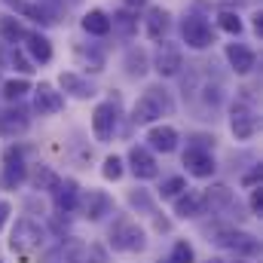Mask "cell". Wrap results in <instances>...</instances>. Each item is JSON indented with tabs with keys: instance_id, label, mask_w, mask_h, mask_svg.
Returning a JSON list of instances; mask_svg holds the SVG:
<instances>
[{
	"instance_id": "obj_1",
	"label": "cell",
	"mask_w": 263,
	"mask_h": 263,
	"mask_svg": "<svg viewBox=\"0 0 263 263\" xmlns=\"http://www.w3.org/2000/svg\"><path fill=\"white\" fill-rule=\"evenodd\" d=\"M162 110H165V114L172 110V98H168L162 89H156V86H153V89H147V92H144V95L135 101L132 120L144 126V123H153L156 117H162Z\"/></svg>"
},
{
	"instance_id": "obj_2",
	"label": "cell",
	"mask_w": 263,
	"mask_h": 263,
	"mask_svg": "<svg viewBox=\"0 0 263 263\" xmlns=\"http://www.w3.org/2000/svg\"><path fill=\"white\" fill-rule=\"evenodd\" d=\"M184 43L193 46V49H205V46H211V43H214V31H211V25H208L205 18H199V15H190V18L184 22Z\"/></svg>"
},
{
	"instance_id": "obj_3",
	"label": "cell",
	"mask_w": 263,
	"mask_h": 263,
	"mask_svg": "<svg viewBox=\"0 0 263 263\" xmlns=\"http://www.w3.org/2000/svg\"><path fill=\"white\" fill-rule=\"evenodd\" d=\"M110 239H114V245L117 248H123V251H135V248H144V233L129 223V220H120L117 227H114V233H110Z\"/></svg>"
},
{
	"instance_id": "obj_4",
	"label": "cell",
	"mask_w": 263,
	"mask_h": 263,
	"mask_svg": "<svg viewBox=\"0 0 263 263\" xmlns=\"http://www.w3.org/2000/svg\"><path fill=\"white\" fill-rule=\"evenodd\" d=\"M43 242V230L34 223V220H28V217H22L18 223H15V230H12V248H34V245H40Z\"/></svg>"
},
{
	"instance_id": "obj_5",
	"label": "cell",
	"mask_w": 263,
	"mask_h": 263,
	"mask_svg": "<svg viewBox=\"0 0 263 263\" xmlns=\"http://www.w3.org/2000/svg\"><path fill=\"white\" fill-rule=\"evenodd\" d=\"M114 129H117V110H114V104H98L95 114H92V132H95V138L107 141L114 135Z\"/></svg>"
},
{
	"instance_id": "obj_6",
	"label": "cell",
	"mask_w": 263,
	"mask_h": 263,
	"mask_svg": "<svg viewBox=\"0 0 263 263\" xmlns=\"http://www.w3.org/2000/svg\"><path fill=\"white\" fill-rule=\"evenodd\" d=\"M230 126H233V135H236L239 141H248V138L257 132V120H254V114L239 101V104H233V120H230Z\"/></svg>"
},
{
	"instance_id": "obj_7",
	"label": "cell",
	"mask_w": 263,
	"mask_h": 263,
	"mask_svg": "<svg viewBox=\"0 0 263 263\" xmlns=\"http://www.w3.org/2000/svg\"><path fill=\"white\" fill-rule=\"evenodd\" d=\"M129 162H132V172H135L141 181L156 178V159L150 156V150H147V147H132Z\"/></svg>"
},
{
	"instance_id": "obj_8",
	"label": "cell",
	"mask_w": 263,
	"mask_h": 263,
	"mask_svg": "<svg viewBox=\"0 0 263 263\" xmlns=\"http://www.w3.org/2000/svg\"><path fill=\"white\" fill-rule=\"evenodd\" d=\"M184 165H187V172L196 175V178H208V175L214 172V159H211V153H205V150H187V153H184Z\"/></svg>"
},
{
	"instance_id": "obj_9",
	"label": "cell",
	"mask_w": 263,
	"mask_h": 263,
	"mask_svg": "<svg viewBox=\"0 0 263 263\" xmlns=\"http://www.w3.org/2000/svg\"><path fill=\"white\" fill-rule=\"evenodd\" d=\"M178 67H181V49L172 43H162L156 52V70L162 77H172V73H178Z\"/></svg>"
},
{
	"instance_id": "obj_10",
	"label": "cell",
	"mask_w": 263,
	"mask_h": 263,
	"mask_svg": "<svg viewBox=\"0 0 263 263\" xmlns=\"http://www.w3.org/2000/svg\"><path fill=\"white\" fill-rule=\"evenodd\" d=\"M34 107H37L40 114H59V110L65 107V98H62V92H55L52 86H40V89H37V98H34Z\"/></svg>"
},
{
	"instance_id": "obj_11",
	"label": "cell",
	"mask_w": 263,
	"mask_h": 263,
	"mask_svg": "<svg viewBox=\"0 0 263 263\" xmlns=\"http://www.w3.org/2000/svg\"><path fill=\"white\" fill-rule=\"evenodd\" d=\"M227 59H230V65L236 67L239 73L254 70V62H257V55H254L248 46H242V43H230V46H227Z\"/></svg>"
},
{
	"instance_id": "obj_12",
	"label": "cell",
	"mask_w": 263,
	"mask_h": 263,
	"mask_svg": "<svg viewBox=\"0 0 263 263\" xmlns=\"http://www.w3.org/2000/svg\"><path fill=\"white\" fill-rule=\"evenodd\" d=\"M147 141H150V147H153V150L172 153V150L178 147V132L172 129V126H156V129H150Z\"/></svg>"
},
{
	"instance_id": "obj_13",
	"label": "cell",
	"mask_w": 263,
	"mask_h": 263,
	"mask_svg": "<svg viewBox=\"0 0 263 263\" xmlns=\"http://www.w3.org/2000/svg\"><path fill=\"white\" fill-rule=\"evenodd\" d=\"M22 178H25L22 156H18L15 150H9V153H6V172H3L0 184H3V187H12V184H22Z\"/></svg>"
},
{
	"instance_id": "obj_14",
	"label": "cell",
	"mask_w": 263,
	"mask_h": 263,
	"mask_svg": "<svg viewBox=\"0 0 263 263\" xmlns=\"http://www.w3.org/2000/svg\"><path fill=\"white\" fill-rule=\"evenodd\" d=\"M175 211H178L181 217H196V214L205 211V199H202V193H196V190H187V196L178 199Z\"/></svg>"
},
{
	"instance_id": "obj_15",
	"label": "cell",
	"mask_w": 263,
	"mask_h": 263,
	"mask_svg": "<svg viewBox=\"0 0 263 263\" xmlns=\"http://www.w3.org/2000/svg\"><path fill=\"white\" fill-rule=\"evenodd\" d=\"M217 242L220 245H230L239 254H257V242L251 236H245V233H223V239H217Z\"/></svg>"
},
{
	"instance_id": "obj_16",
	"label": "cell",
	"mask_w": 263,
	"mask_h": 263,
	"mask_svg": "<svg viewBox=\"0 0 263 263\" xmlns=\"http://www.w3.org/2000/svg\"><path fill=\"white\" fill-rule=\"evenodd\" d=\"M165 28H168V12L165 9H150L147 12V37L150 40H159L162 34H165Z\"/></svg>"
},
{
	"instance_id": "obj_17",
	"label": "cell",
	"mask_w": 263,
	"mask_h": 263,
	"mask_svg": "<svg viewBox=\"0 0 263 263\" xmlns=\"http://www.w3.org/2000/svg\"><path fill=\"white\" fill-rule=\"evenodd\" d=\"M83 28H86L89 34H95V37H104V34L110 31V18H107L101 9H92V12L83 15Z\"/></svg>"
},
{
	"instance_id": "obj_18",
	"label": "cell",
	"mask_w": 263,
	"mask_h": 263,
	"mask_svg": "<svg viewBox=\"0 0 263 263\" xmlns=\"http://www.w3.org/2000/svg\"><path fill=\"white\" fill-rule=\"evenodd\" d=\"M55 199H59V208H62V211H73V208H77V199H80L77 184H73V181L59 184V187H55Z\"/></svg>"
},
{
	"instance_id": "obj_19",
	"label": "cell",
	"mask_w": 263,
	"mask_h": 263,
	"mask_svg": "<svg viewBox=\"0 0 263 263\" xmlns=\"http://www.w3.org/2000/svg\"><path fill=\"white\" fill-rule=\"evenodd\" d=\"M25 129H28L25 114H18V110H6V114H0V132H3V135H15V132H25Z\"/></svg>"
},
{
	"instance_id": "obj_20",
	"label": "cell",
	"mask_w": 263,
	"mask_h": 263,
	"mask_svg": "<svg viewBox=\"0 0 263 263\" xmlns=\"http://www.w3.org/2000/svg\"><path fill=\"white\" fill-rule=\"evenodd\" d=\"M28 52H31L37 62H49V59H52V46H49V40L40 37V34H31V37H28Z\"/></svg>"
},
{
	"instance_id": "obj_21",
	"label": "cell",
	"mask_w": 263,
	"mask_h": 263,
	"mask_svg": "<svg viewBox=\"0 0 263 263\" xmlns=\"http://www.w3.org/2000/svg\"><path fill=\"white\" fill-rule=\"evenodd\" d=\"M9 9H15L18 15H25V18H31V22H46V15H43V9L40 6H34V3H28V0H3Z\"/></svg>"
},
{
	"instance_id": "obj_22",
	"label": "cell",
	"mask_w": 263,
	"mask_h": 263,
	"mask_svg": "<svg viewBox=\"0 0 263 263\" xmlns=\"http://www.w3.org/2000/svg\"><path fill=\"white\" fill-rule=\"evenodd\" d=\"M107 208H110V199L104 196V193H89L86 196V211H89L92 220H98L101 214H107Z\"/></svg>"
},
{
	"instance_id": "obj_23",
	"label": "cell",
	"mask_w": 263,
	"mask_h": 263,
	"mask_svg": "<svg viewBox=\"0 0 263 263\" xmlns=\"http://www.w3.org/2000/svg\"><path fill=\"white\" fill-rule=\"evenodd\" d=\"M62 86L70 89L77 98H89V95H95V92H92V86H89V83H83L77 73H62Z\"/></svg>"
},
{
	"instance_id": "obj_24",
	"label": "cell",
	"mask_w": 263,
	"mask_h": 263,
	"mask_svg": "<svg viewBox=\"0 0 263 263\" xmlns=\"http://www.w3.org/2000/svg\"><path fill=\"white\" fill-rule=\"evenodd\" d=\"M202 199H205V205H211V208H223V205L233 202V193H230L227 187H211L208 193H202Z\"/></svg>"
},
{
	"instance_id": "obj_25",
	"label": "cell",
	"mask_w": 263,
	"mask_h": 263,
	"mask_svg": "<svg viewBox=\"0 0 263 263\" xmlns=\"http://www.w3.org/2000/svg\"><path fill=\"white\" fill-rule=\"evenodd\" d=\"M28 89H31V86H28V80H9V83L3 86V95H6L9 101H15V98H22Z\"/></svg>"
},
{
	"instance_id": "obj_26",
	"label": "cell",
	"mask_w": 263,
	"mask_h": 263,
	"mask_svg": "<svg viewBox=\"0 0 263 263\" xmlns=\"http://www.w3.org/2000/svg\"><path fill=\"white\" fill-rule=\"evenodd\" d=\"M126 65H129V73H138V77H141V73L147 70V59H144L141 49H132L129 59H126Z\"/></svg>"
},
{
	"instance_id": "obj_27",
	"label": "cell",
	"mask_w": 263,
	"mask_h": 263,
	"mask_svg": "<svg viewBox=\"0 0 263 263\" xmlns=\"http://www.w3.org/2000/svg\"><path fill=\"white\" fill-rule=\"evenodd\" d=\"M217 22H220V28H223L227 34H239V31H242V22H239V15H233V12H220Z\"/></svg>"
},
{
	"instance_id": "obj_28",
	"label": "cell",
	"mask_w": 263,
	"mask_h": 263,
	"mask_svg": "<svg viewBox=\"0 0 263 263\" xmlns=\"http://www.w3.org/2000/svg\"><path fill=\"white\" fill-rule=\"evenodd\" d=\"M168 263H193V248L187 242H178L175 251H172V260Z\"/></svg>"
},
{
	"instance_id": "obj_29",
	"label": "cell",
	"mask_w": 263,
	"mask_h": 263,
	"mask_svg": "<svg viewBox=\"0 0 263 263\" xmlns=\"http://www.w3.org/2000/svg\"><path fill=\"white\" fill-rule=\"evenodd\" d=\"M3 37H6L9 43H15V40H22V37H25V31H22V25H18V22L6 18V22H3Z\"/></svg>"
},
{
	"instance_id": "obj_30",
	"label": "cell",
	"mask_w": 263,
	"mask_h": 263,
	"mask_svg": "<svg viewBox=\"0 0 263 263\" xmlns=\"http://www.w3.org/2000/svg\"><path fill=\"white\" fill-rule=\"evenodd\" d=\"M181 190H187V181H184V178H168V181L162 184V196H178Z\"/></svg>"
},
{
	"instance_id": "obj_31",
	"label": "cell",
	"mask_w": 263,
	"mask_h": 263,
	"mask_svg": "<svg viewBox=\"0 0 263 263\" xmlns=\"http://www.w3.org/2000/svg\"><path fill=\"white\" fill-rule=\"evenodd\" d=\"M123 175V162L117 159V156H110L107 162H104V178H110V181H117Z\"/></svg>"
},
{
	"instance_id": "obj_32",
	"label": "cell",
	"mask_w": 263,
	"mask_h": 263,
	"mask_svg": "<svg viewBox=\"0 0 263 263\" xmlns=\"http://www.w3.org/2000/svg\"><path fill=\"white\" fill-rule=\"evenodd\" d=\"M12 62H15V67H18L22 73H31V70H34V67L28 65V59H25L22 52H12Z\"/></svg>"
},
{
	"instance_id": "obj_33",
	"label": "cell",
	"mask_w": 263,
	"mask_h": 263,
	"mask_svg": "<svg viewBox=\"0 0 263 263\" xmlns=\"http://www.w3.org/2000/svg\"><path fill=\"white\" fill-rule=\"evenodd\" d=\"M251 208H254V211H260V208H263V196H260V187H257V190L251 193Z\"/></svg>"
},
{
	"instance_id": "obj_34",
	"label": "cell",
	"mask_w": 263,
	"mask_h": 263,
	"mask_svg": "<svg viewBox=\"0 0 263 263\" xmlns=\"http://www.w3.org/2000/svg\"><path fill=\"white\" fill-rule=\"evenodd\" d=\"M6 217H9V202H0V230L6 223Z\"/></svg>"
},
{
	"instance_id": "obj_35",
	"label": "cell",
	"mask_w": 263,
	"mask_h": 263,
	"mask_svg": "<svg viewBox=\"0 0 263 263\" xmlns=\"http://www.w3.org/2000/svg\"><path fill=\"white\" fill-rule=\"evenodd\" d=\"M254 31L263 34V15H254Z\"/></svg>"
},
{
	"instance_id": "obj_36",
	"label": "cell",
	"mask_w": 263,
	"mask_h": 263,
	"mask_svg": "<svg viewBox=\"0 0 263 263\" xmlns=\"http://www.w3.org/2000/svg\"><path fill=\"white\" fill-rule=\"evenodd\" d=\"M132 3H144V0H132Z\"/></svg>"
},
{
	"instance_id": "obj_37",
	"label": "cell",
	"mask_w": 263,
	"mask_h": 263,
	"mask_svg": "<svg viewBox=\"0 0 263 263\" xmlns=\"http://www.w3.org/2000/svg\"><path fill=\"white\" fill-rule=\"evenodd\" d=\"M208 263H220V260H208Z\"/></svg>"
}]
</instances>
